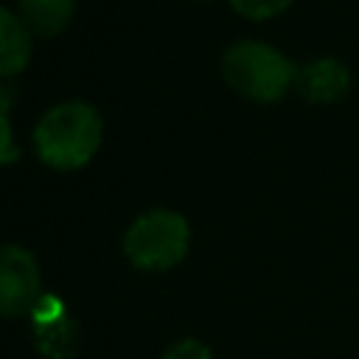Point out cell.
Masks as SVG:
<instances>
[{"mask_svg": "<svg viewBox=\"0 0 359 359\" xmlns=\"http://www.w3.org/2000/svg\"><path fill=\"white\" fill-rule=\"evenodd\" d=\"M14 157H17V146H14L11 123H8L6 112L0 109V163H11Z\"/></svg>", "mask_w": 359, "mask_h": 359, "instance_id": "obj_11", "label": "cell"}, {"mask_svg": "<svg viewBox=\"0 0 359 359\" xmlns=\"http://www.w3.org/2000/svg\"><path fill=\"white\" fill-rule=\"evenodd\" d=\"M188 244H191V230L185 216L163 208L137 216L123 236L126 258L146 272H163L177 266L185 258Z\"/></svg>", "mask_w": 359, "mask_h": 359, "instance_id": "obj_3", "label": "cell"}, {"mask_svg": "<svg viewBox=\"0 0 359 359\" xmlns=\"http://www.w3.org/2000/svg\"><path fill=\"white\" fill-rule=\"evenodd\" d=\"M163 359H213V353L208 351V345H202L196 339H180L177 345H171L165 351Z\"/></svg>", "mask_w": 359, "mask_h": 359, "instance_id": "obj_10", "label": "cell"}, {"mask_svg": "<svg viewBox=\"0 0 359 359\" xmlns=\"http://www.w3.org/2000/svg\"><path fill=\"white\" fill-rule=\"evenodd\" d=\"M297 90L306 101L314 104H331L339 101L342 95H348L351 90V73L339 59L323 56L309 62L300 73H297Z\"/></svg>", "mask_w": 359, "mask_h": 359, "instance_id": "obj_5", "label": "cell"}, {"mask_svg": "<svg viewBox=\"0 0 359 359\" xmlns=\"http://www.w3.org/2000/svg\"><path fill=\"white\" fill-rule=\"evenodd\" d=\"M34 331H36V345L48 359H67V356L76 353L79 328H76V320L67 311L62 317H56V320L36 323Z\"/></svg>", "mask_w": 359, "mask_h": 359, "instance_id": "obj_8", "label": "cell"}, {"mask_svg": "<svg viewBox=\"0 0 359 359\" xmlns=\"http://www.w3.org/2000/svg\"><path fill=\"white\" fill-rule=\"evenodd\" d=\"M39 266L36 258L17 244L0 247V317L31 314L39 300Z\"/></svg>", "mask_w": 359, "mask_h": 359, "instance_id": "obj_4", "label": "cell"}, {"mask_svg": "<svg viewBox=\"0 0 359 359\" xmlns=\"http://www.w3.org/2000/svg\"><path fill=\"white\" fill-rule=\"evenodd\" d=\"M20 20L39 36L59 34L73 20V0H17Z\"/></svg>", "mask_w": 359, "mask_h": 359, "instance_id": "obj_7", "label": "cell"}, {"mask_svg": "<svg viewBox=\"0 0 359 359\" xmlns=\"http://www.w3.org/2000/svg\"><path fill=\"white\" fill-rule=\"evenodd\" d=\"M230 6L250 20H269L292 6V0H230Z\"/></svg>", "mask_w": 359, "mask_h": 359, "instance_id": "obj_9", "label": "cell"}, {"mask_svg": "<svg viewBox=\"0 0 359 359\" xmlns=\"http://www.w3.org/2000/svg\"><path fill=\"white\" fill-rule=\"evenodd\" d=\"M104 123L98 112L84 101H65L50 107L36 129H34V146L42 163L70 171L84 165L101 146Z\"/></svg>", "mask_w": 359, "mask_h": 359, "instance_id": "obj_1", "label": "cell"}, {"mask_svg": "<svg viewBox=\"0 0 359 359\" xmlns=\"http://www.w3.org/2000/svg\"><path fill=\"white\" fill-rule=\"evenodd\" d=\"M222 73L227 84L252 101L269 104L286 95V90L297 81V67L280 50L266 42L244 39L227 48L222 59Z\"/></svg>", "mask_w": 359, "mask_h": 359, "instance_id": "obj_2", "label": "cell"}, {"mask_svg": "<svg viewBox=\"0 0 359 359\" xmlns=\"http://www.w3.org/2000/svg\"><path fill=\"white\" fill-rule=\"evenodd\" d=\"M31 59V31L28 25L0 6V79L25 70Z\"/></svg>", "mask_w": 359, "mask_h": 359, "instance_id": "obj_6", "label": "cell"}]
</instances>
